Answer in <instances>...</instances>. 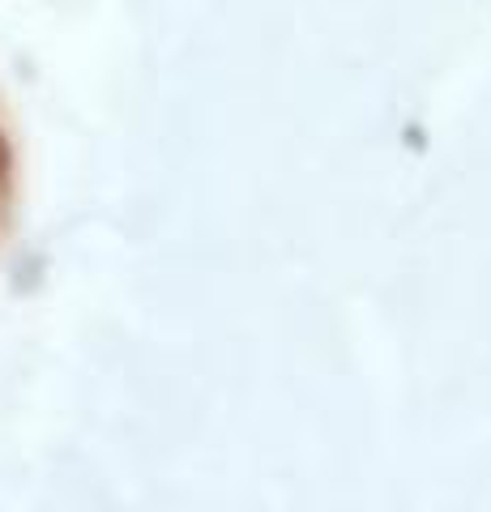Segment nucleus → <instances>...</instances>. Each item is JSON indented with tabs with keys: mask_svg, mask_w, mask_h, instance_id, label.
<instances>
[{
	"mask_svg": "<svg viewBox=\"0 0 491 512\" xmlns=\"http://www.w3.org/2000/svg\"><path fill=\"white\" fill-rule=\"evenodd\" d=\"M9 171H13V150H9L5 133H0V192H5V184H9Z\"/></svg>",
	"mask_w": 491,
	"mask_h": 512,
	"instance_id": "1",
	"label": "nucleus"
}]
</instances>
